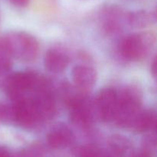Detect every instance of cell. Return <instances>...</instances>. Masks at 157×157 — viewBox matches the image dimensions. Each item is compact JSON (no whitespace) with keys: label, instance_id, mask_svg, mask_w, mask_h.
I'll use <instances>...</instances> for the list:
<instances>
[{"label":"cell","instance_id":"15","mask_svg":"<svg viewBox=\"0 0 157 157\" xmlns=\"http://www.w3.org/2000/svg\"><path fill=\"white\" fill-rule=\"evenodd\" d=\"M15 6L18 7H25L28 5L29 0H10Z\"/></svg>","mask_w":157,"mask_h":157},{"label":"cell","instance_id":"14","mask_svg":"<svg viewBox=\"0 0 157 157\" xmlns=\"http://www.w3.org/2000/svg\"><path fill=\"white\" fill-rule=\"evenodd\" d=\"M79 157H108L101 149L94 146H86L81 150Z\"/></svg>","mask_w":157,"mask_h":157},{"label":"cell","instance_id":"2","mask_svg":"<svg viewBox=\"0 0 157 157\" xmlns=\"http://www.w3.org/2000/svg\"><path fill=\"white\" fill-rule=\"evenodd\" d=\"M7 52L13 57L25 61L35 59L38 53V43L25 32H13L6 39Z\"/></svg>","mask_w":157,"mask_h":157},{"label":"cell","instance_id":"1","mask_svg":"<svg viewBox=\"0 0 157 157\" xmlns=\"http://www.w3.org/2000/svg\"><path fill=\"white\" fill-rule=\"evenodd\" d=\"M44 87L45 82L37 74L31 71L17 72L10 77L7 83L8 94L14 102L27 98V92H36Z\"/></svg>","mask_w":157,"mask_h":157},{"label":"cell","instance_id":"7","mask_svg":"<svg viewBox=\"0 0 157 157\" xmlns=\"http://www.w3.org/2000/svg\"><path fill=\"white\" fill-rule=\"evenodd\" d=\"M71 120L80 127H88L92 122L91 108L85 98L78 97L70 101Z\"/></svg>","mask_w":157,"mask_h":157},{"label":"cell","instance_id":"16","mask_svg":"<svg viewBox=\"0 0 157 157\" xmlns=\"http://www.w3.org/2000/svg\"><path fill=\"white\" fill-rule=\"evenodd\" d=\"M156 60H154V61H153V65H152V72H153V75H156Z\"/></svg>","mask_w":157,"mask_h":157},{"label":"cell","instance_id":"3","mask_svg":"<svg viewBox=\"0 0 157 157\" xmlns=\"http://www.w3.org/2000/svg\"><path fill=\"white\" fill-rule=\"evenodd\" d=\"M139 95L133 90L118 94V105L113 121L122 127H131L135 117L140 112Z\"/></svg>","mask_w":157,"mask_h":157},{"label":"cell","instance_id":"8","mask_svg":"<svg viewBox=\"0 0 157 157\" xmlns=\"http://www.w3.org/2000/svg\"><path fill=\"white\" fill-rule=\"evenodd\" d=\"M41 119H50L55 114V103L50 92L46 87L37 90L32 98Z\"/></svg>","mask_w":157,"mask_h":157},{"label":"cell","instance_id":"12","mask_svg":"<svg viewBox=\"0 0 157 157\" xmlns=\"http://www.w3.org/2000/svg\"><path fill=\"white\" fill-rule=\"evenodd\" d=\"M156 114L152 110H140L135 117L131 128L137 132H145L156 127Z\"/></svg>","mask_w":157,"mask_h":157},{"label":"cell","instance_id":"6","mask_svg":"<svg viewBox=\"0 0 157 157\" xmlns=\"http://www.w3.org/2000/svg\"><path fill=\"white\" fill-rule=\"evenodd\" d=\"M118 105V93L112 88L101 90L97 97L95 107L102 121H113Z\"/></svg>","mask_w":157,"mask_h":157},{"label":"cell","instance_id":"11","mask_svg":"<svg viewBox=\"0 0 157 157\" xmlns=\"http://www.w3.org/2000/svg\"><path fill=\"white\" fill-rule=\"evenodd\" d=\"M68 63V57L59 51L52 49L48 51L44 56L45 67L52 73L62 72L67 67Z\"/></svg>","mask_w":157,"mask_h":157},{"label":"cell","instance_id":"10","mask_svg":"<svg viewBox=\"0 0 157 157\" xmlns=\"http://www.w3.org/2000/svg\"><path fill=\"white\" fill-rule=\"evenodd\" d=\"M75 84L82 89L92 87L96 81V72L93 68L84 65H78L72 71Z\"/></svg>","mask_w":157,"mask_h":157},{"label":"cell","instance_id":"4","mask_svg":"<svg viewBox=\"0 0 157 157\" xmlns=\"http://www.w3.org/2000/svg\"><path fill=\"white\" fill-rule=\"evenodd\" d=\"M153 43V38L150 34L127 35L120 43V52L127 59L138 61L147 55Z\"/></svg>","mask_w":157,"mask_h":157},{"label":"cell","instance_id":"9","mask_svg":"<svg viewBox=\"0 0 157 157\" xmlns=\"http://www.w3.org/2000/svg\"><path fill=\"white\" fill-rule=\"evenodd\" d=\"M48 144L54 149H63L68 147L74 140L72 132L66 127H58L53 129L47 137Z\"/></svg>","mask_w":157,"mask_h":157},{"label":"cell","instance_id":"5","mask_svg":"<svg viewBox=\"0 0 157 157\" xmlns=\"http://www.w3.org/2000/svg\"><path fill=\"white\" fill-rule=\"evenodd\" d=\"M12 115L14 121L25 128L34 127L41 120L32 98H24L15 101Z\"/></svg>","mask_w":157,"mask_h":157},{"label":"cell","instance_id":"13","mask_svg":"<svg viewBox=\"0 0 157 157\" xmlns=\"http://www.w3.org/2000/svg\"><path fill=\"white\" fill-rule=\"evenodd\" d=\"M156 19V15L147 11H137L127 15V22L134 28H145Z\"/></svg>","mask_w":157,"mask_h":157}]
</instances>
